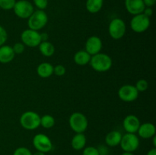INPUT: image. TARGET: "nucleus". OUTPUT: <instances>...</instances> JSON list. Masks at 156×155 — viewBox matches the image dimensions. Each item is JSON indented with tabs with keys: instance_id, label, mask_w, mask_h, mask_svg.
Instances as JSON below:
<instances>
[{
	"instance_id": "33",
	"label": "nucleus",
	"mask_w": 156,
	"mask_h": 155,
	"mask_svg": "<svg viewBox=\"0 0 156 155\" xmlns=\"http://www.w3.org/2000/svg\"><path fill=\"white\" fill-rule=\"evenodd\" d=\"M146 16H147L148 18H150V17L152 16V14H153V11H152V9L150 7H146L145 8L144 11L143 12Z\"/></svg>"
},
{
	"instance_id": "34",
	"label": "nucleus",
	"mask_w": 156,
	"mask_h": 155,
	"mask_svg": "<svg viewBox=\"0 0 156 155\" xmlns=\"http://www.w3.org/2000/svg\"><path fill=\"white\" fill-rule=\"evenodd\" d=\"M146 7L152 8L155 4L156 0H143Z\"/></svg>"
},
{
	"instance_id": "5",
	"label": "nucleus",
	"mask_w": 156,
	"mask_h": 155,
	"mask_svg": "<svg viewBox=\"0 0 156 155\" xmlns=\"http://www.w3.org/2000/svg\"><path fill=\"white\" fill-rule=\"evenodd\" d=\"M126 26L121 18H114L108 26V32L111 38L114 40H120L125 35Z\"/></svg>"
},
{
	"instance_id": "14",
	"label": "nucleus",
	"mask_w": 156,
	"mask_h": 155,
	"mask_svg": "<svg viewBox=\"0 0 156 155\" xmlns=\"http://www.w3.org/2000/svg\"><path fill=\"white\" fill-rule=\"evenodd\" d=\"M125 8L129 14L136 15L143 13L146 6L143 0H125Z\"/></svg>"
},
{
	"instance_id": "30",
	"label": "nucleus",
	"mask_w": 156,
	"mask_h": 155,
	"mask_svg": "<svg viewBox=\"0 0 156 155\" xmlns=\"http://www.w3.org/2000/svg\"><path fill=\"white\" fill-rule=\"evenodd\" d=\"M8 39V33L5 29L0 26V46H3Z\"/></svg>"
},
{
	"instance_id": "21",
	"label": "nucleus",
	"mask_w": 156,
	"mask_h": 155,
	"mask_svg": "<svg viewBox=\"0 0 156 155\" xmlns=\"http://www.w3.org/2000/svg\"><path fill=\"white\" fill-rule=\"evenodd\" d=\"M103 4L104 0H86L85 8L89 13L95 14L101 10Z\"/></svg>"
},
{
	"instance_id": "36",
	"label": "nucleus",
	"mask_w": 156,
	"mask_h": 155,
	"mask_svg": "<svg viewBox=\"0 0 156 155\" xmlns=\"http://www.w3.org/2000/svg\"><path fill=\"white\" fill-rule=\"evenodd\" d=\"M32 155H46V154H45V153H43V152L37 151V152H35L34 153H32Z\"/></svg>"
},
{
	"instance_id": "7",
	"label": "nucleus",
	"mask_w": 156,
	"mask_h": 155,
	"mask_svg": "<svg viewBox=\"0 0 156 155\" xmlns=\"http://www.w3.org/2000/svg\"><path fill=\"white\" fill-rule=\"evenodd\" d=\"M120 145L124 152H134L140 146V139L136 134L127 133L122 135Z\"/></svg>"
},
{
	"instance_id": "6",
	"label": "nucleus",
	"mask_w": 156,
	"mask_h": 155,
	"mask_svg": "<svg viewBox=\"0 0 156 155\" xmlns=\"http://www.w3.org/2000/svg\"><path fill=\"white\" fill-rule=\"evenodd\" d=\"M21 43L28 47H37L42 42L41 33L37 30L27 29L21 34Z\"/></svg>"
},
{
	"instance_id": "3",
	"label": "nucleus",
	"mask_w": 156,
	"mask_h": 155,
	"mask_svg": "<svg viewBox=\"0 0 156 155\" xmlns=\"http://www.w3.org/2000/svg\"><path fill=\"white\" fill-rule=\"evenodd\" d=\"M20 124L27 130H34L41 126V116L34 111L24 112L20 117Z\"/></svg>"
},
{
	"instance_id": "11",
	"label": "nucleus",
	"mask_w": 156,
	"mask_h": 155,
	"mask_svg": "<svg viewBox=\"0 0 156 155\" xmlns=\"http://www.w3.org/2000/svg\"><path fill=\"white\" fill-rule=\"evenodd\" d=\"M118 97L122 101L126 103L133 102L138 98L139 91L133 85L125 84L119 89Z\"/></svg>"
},
{
	"instance_id": "23",
	"label": "nucleus",
	"mask_w": 156,
	"mask_h": 155,
	"mask_svg": "<svg viewBox=\"0 0 156 155\" xmlns=\"http://www.w3.org/2000/svg\"><path fill=\"white\" fill-rule=\"evenodd\" d=\"M55 125V119L51 115L46 114L41 117V126L44 129H51Z\"/></svg>"
},
{
	"instance_id": "35",
	"label": "nucleus",
	"mask_w": 156,
	"mask_h": 155,
	"mask_svg": "<svg viewBox=\"0 0 156 155\" xmlns=\"http://www.w3.org/2000/svg\"><path fill=\"white\" fill-rule=\"evenodd\" d=\"M146 155H156V148L155 147H153V148H152L151 150H149V151H148L147 154Z\"/></svg>"
},
{
	"instance_id": "16",
	"label": "nucleus",
	"mask_w": 156,
	"mask_h": 155,
	"mask_svg": "<svg viewBox=\"0 0 156 155\" xmlns=\"http://www.w3.org/2000/svg\"><path fill=\"white\" fill-rule=\"evenodd\" d=\"M15 53L12 50V46L3 45L0 46V62L3 64L12 62L15 58Z\"/></svg>"
},
{
	"instance_id": "37",
	"label": "nucleus",
	"mask_w": 156,
	"mask_h": 155,
	"mask_svg": "<svg viewBox=\"0 0 156 155\" xmlns=\"http://www.w3.org/2000/svg\"><path fill=\"white\" fill-rule=\"evenodd\" d=\"M152 139H153V141H152V142H153V146L154 147H156V136L155 135V136L152 137Z\"/></svg>"
},
{
	"instance_id": "12",
	"label": "nucleus",
	"mask_w": 156,
	"mask_h": 155,
	"mask_svg": "<svg viewBox=\"0 0 156 155\" xmlns=\"http://www.w3.org/2000/svg\"><path fill=\"white\" fill-rule=\"evenodd\" d=\"M102 49V41L97 36H91L88 38L85 43V51L91 56L101 53Z\"/></svg>"
},
{
	"instance_id": "39",
	"label": "nucleus",
	"mask_w": 156,
	"mask_h": 155,
	"mask_svg": "<svg viewBox=\"0 0 156 155\" xmlns=\"http://www.w3.org/2000/svg\"><path fill=\"white\" fill-rule=\"evenodd\" d=\"M108 155H109V154H108Z\"/></svg>"
},
{
	"instance_id": "8",
	"label": "nucleus",
	"mask_w": 156,
	"mask_h": 155,
	"mask_svg": "<svg viewBox=\"0 0 156 155\" xmlns=\"http://www.w3.org/2000/svg\"><path fill=\"white\" fill-rule=\"evenodd\" d=\"M13 10L16 16L22 19H27L34 12V5L27 0L17 1L14 6Z\"/></svg>"
},
{
	"instance_id": "26",
	"label": "nucleus",
	"mask_w": 156,
	"mask_h": 155,
	"mask_svg": "<svg viewBox=\"0 0 156 155\" xmlns=\"http://www.w3.org/2000/svg\"><path fill=\"white\" fill-rule=\"evenodd\" d=\"M82 155H100L99 154L98 150L97 147H93V146H89L85 148H84Z\"/></svg>"
},
{
	"instance_id": "24",
	"label": "nucleus",
	"mask_w": 156,
	"mask_h": 155,
	"mask_svg": "<svg viewBox=\"0 0 156 155\" xmlns=\"http://www.w3.org/2000/svg\"><path fill=\"white\" fill-rule=\"evenodd\" d=\"M16 0H0V8L3 10H11L13 9Z\"/></svg>"
},
{
	"instance_id": "18",
	"label": "nucleus",
	"mask_w": 156,
	"mask_h": 155,
	"mask_svg": "<svg viewBox=\"0 0 156 155\" xmlns=\"http://www.w3.org/2000/svg\"><path fill=\"white\" fill-rule=\"evenodd\" d=\"M122 134L118 131H111L105 137V143L109 147H116L120 144Z\"/></svg>"
},
{
	"instance_id": "25",
	"label": "nucleus",
	"mask_w": 156,
	"mask_h": 155,
	"mask_svg": "<svg viewBox=\"0 0 156 155\" xmlns=\"http://www.w3.org/2000/svg\"><path fill=\"white\" fill-rule=\"evenodd\" d=\"M135 87L137 91H139V93L144 92L149 88V84H148L147 81L145 80V79H140L136 83Z\"/></svg>"
},
{
	"instance_id": "28",
	"label": "nucleus",
	"mask_w": 156,
	"mask_h": 155,
	"mask_svg": "<svg viewBox=\"0 0 156 155\" xmlns=\"http://www.w3.org/2000/svg\"><path fill=\"white\" fill-rule=\"evenodd\" d=\"M24 49H25V46L22 43H16L14 44V46H12V50H13L15 54H21V53H24Z\"/></svg>"
},
{
	"instance_id": "38",
	"label": "nucleus",
	"mask_w": 156,
	"mask_h": 155,
	"mask_svg": "<svg viewBox=\"0 0 156 155\" xmlns=\"http://www.w3.org/2000/svg\"><path fill=\"white\" fill-rule=\"evenodd\" d=\"M122 155H134V154L133 153H131V152H124V153H122Z\"/></svg>"
},
{
	"instance_id": "15",
	"label": "nucleus",
	"mask_w": 156,
	"mask_h": 155,
	"mask_svg": "<svg viewBox=\"0 0 156 155\" xmlns=\"http://www.w3.org/2000/svg\"><path fill=\"white\" fill-rule=\"evenodd\" d=\"M139 136L144 139L152 138L155 135V126L151 122H146L140 124L138 131Z\"/></svg>"
},
{
	"instance_id": "1",
	"label": "nucleus",
	"mask_w": 156,
	"mask_h": 155,
	"mask_svg": "<svg viewBox=\"0 0 156 155\" xmlns=\"http://www.w3.org/2000/svg\"><path fill=\"white\" fill-rule=\"evenodd\" d=\"M89 63L94 71L98 72H105L111 69L113 61L108 54L99 53L91 56Z\"/></svg>"
},
{
	"instance_id": "9",
	"label": "nucleus",
	"mask_w": 156,
	"mask_h": 155,
	"mask_svg": "<svg viewBox=\"0 0 156 155\" xmlns=\"http://www.w3.org/2000/svg\"><path fill=\"white\" fill-rule=\"evenodd\" d=\"M150 26V18L143 13L133 15L130 21V27L136 33H143Z\"/></svg>"
},
{
	"instance_id": "31",
	"label": "nucleus",
	"mask_w": 156,
	"mask_h": 155,
	"mask_svg": "<svg viewBox=\"0 0 156 155\" xmlns=\"http://www.w3.org/2000/svg\"><path fill=\"white\" fill-rule=\"evenodd\" d=\"M66 73V68L62 65H57L53 67V74L56 76H62Z\"/></svg>"
},
{
	"instance_id": "22",
	"label": "nucleus",
	"mask_w": 156,
	"mask_h": 155,
	"mask_svg": "<svg viewBox=\"0 0 156 155\" xmlns=\"http://www.w3.org/2000/svg\"><path fill=\"white\" fill-rule=\"evenodd\" d=\"M38 47L41 54L46 57H50L55 53V47L53 44L47 40L42 41Z\"/></svg>"
},
{
	"instance_id": "19",
	"label": "nucleus",
	"mask_w": 156,
	"mask_h": 155,
	"mask_svg": "<svg viewBox=\"0 0 156 155\" xmlns=\"http://www.w3.org/2000/svg\"><path fill=\"white\" fill-rule=\"evenodd\" d=\"M91 57V55L88 54L85 50H79L75 53L73 59H74L75 63L77 64L78 65L84 66L89 63Z\"/></svg>"
},
{
	"instance_id": "4",
	"label": "nucleus",
	"mask_w": 156,
	"mask_h": 155,
	"mask_svg": "<svg viewBox=\"0 0 156 155\" xmlns=\"http://www.w3.org/2000/svg\"><path fill=\"white\" fill-rule=\"evenodd\" d=\"M69 123L72 130L76 133H83L88 126L87 117L83 113L79 112H73L70 115Z\"/></svg>"
},
{
	"instance_id": "17",
	"label": "nucleus",
	"mask_w": 156,
	"mask_h": 155,
	"mask_svg": "<svg viewBox=\"0 0 156 155\" xmlns=\"http://www.w3.org/2000/svg\"><path fill=\"white\" fill-rule=\"evenodd\" d=\"M37 73L43 78H47L53 74V66L49 62H42L37 68Z\"/></svg>"
},
{
	"instance_id": "13",
	"label": "nucleus",
	"mask_w": 156,
	"mask_h": 155,
	"mask_svg": "<svg viewBox=\"0 0 156 155\" xmlns=\"http://www.w3.org/2000/svg\"><path fill=\"white\" fill-rule=\"evenodd\" d=\"M140 126V121L138 117L135 115H128L124 118L123 126L124 130L127 133L136 134Z\"/></svg>"
},
{
	"instance_id": "29",
	"label": "nucleus",
	"mask_w": 156,
	"mask_h": 155,
	"mask_svg": "<svg viewBox=\"0 0 156 155\" xmlns=\"http://www.w3.org/2000/svg\"><path fill=\"white\" fill-rule=\"evenodd\" d=\"M33 2L39 10H44L48 5V0H33Z\"/></svg>"
},
{
	"instance_id": "32",
	"label": "nucleus",
	"mask_w": 156,
	"mask_h": 155,
	"mask_svg": "<svg viewBox=\"0 0 156 155\" xmlns=\"http://www.w3.org/2000/svg\"><path fill=\"white\" fill-rule=\"evenodd\" d=\"M98 150L99 154L100 155H108V150L105 146H100L98 148Z\"/></svg>"
},
{
	"instance_id": "10",
	"label": "nucleus",
	"mask_w": 156,
	"mask_h": 155,
	"mask_svg": "<svg viewBox=\"0 0 156 155\" xmlns=\"http://www.w3.org/2000/svg\"><path fill=\"white\" fill-rule=\"evenodd\" d=\"M33 145L37 151L48 153L53 149V144L47 135L37 134L33 138Z\"/></svg>"
},
{
	"instance_id": "2",
	"label": "nucleus",
	"mask_w": 156,
	"mask_h": 155,
	"mask_svg": "<svg viewBox=\"0 0 156 155\" xmlns=\"http://www.w3.org/2000/svg\"><path fill=\"white\" fill-rule=\"evenodd\" d=\"M27 21V25L29 29L39 31L44 28L48 22V16L44 10H37L32 13Z\"/></svg>"
},
{
	"instance_id": "20",
	"label": "nucleus",
	"mask_w": 156,
	"mask_h": 155,
	"mask_svg": "<svg viewBox=\"0 0 156 155\" xmlns=\"http://www.w3.org/2000/svg\"><path fill=\"white\" fill-rule=\"evenodd\" d=\"M86 137L83 133H76L71 141V145L74 150H80L85 147Z\"/></svg>"
},
{
	"instance_id": "27",
	"label": "nucleus",
	"mask_w": 156,
	"mask_h": 155,
	"mask_svg": "<svg viewBox=\"0 0 156 155\" xmlns=\"http://www.w3.org/2000/svg\"><path fill=\"white\" fill-rule=\"evenodd\" d=\"M13 155H32L31 151L25 147H20L15 149Z\"/></svg>"
}]
</instances>
